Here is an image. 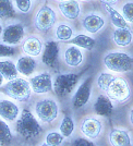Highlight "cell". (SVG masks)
<instances>
[{
  "mask_svg": "<svg viewBox=\"0 0 133 146\" xmlns=\"http://www.w3.org/2000/svg\"><path fill=\"white\" fill-rule=\"evenodd\" d=\"M97 85L111 102L123 103L130 98L131 92L127 81L112 74L102 73L97 79Z\"/></svg>",
  "mask_w": 133,
  "mask_h": 146,
  "instance_id": "1",
  "label": "cell"
},
{
  "mask_svg": "<svg viewBox=\"0 0 133 146\" xmlns=\"http://www.w3.org/2000/svg\"><path fill=\"white\" fill-rule=\"evenodd\" d=\"M17 132L24 139H33L43 132V128L30 110L24 109L17 122Z\"/></svg>",
  "mask_w": 133,
  "mask_h": 146,
  "instance_id": "2",
  "label": "cell"
},
{
  "mask_svg": "<svg viewBox=\"0 0 133 146\" xmlns=\"http://www.w3.org/2000/svg\"><path fill=\"white\" fill-rule=\"evenodd\" d=\"M90 67L85 68L80 73H68V74H59L56 76L54 82V91L59 97H65L69 95L74 90L79 82L80 78L84 74Z\"/></svg>",
  "mask_w": 133,
  "mask_h": 146,
  "instance_id": "3",
  "label": "cell"
},
{
  "mask_svg": "<svg viewBox=\"0 0 133 146\" xmlns=\"http://www.w3.org/2000/svg\"><path fill=\"white\" fill-rule=\"evenodd\" d=\"M8 96L12 97L18 102H27L31 97L30 83L23 79H17L10 81L1 88Z\"/></svg>",
  "mask_w": 133,
  "mask_h": 146,
  "instance_id": "4",
  "label": "cell"
},
{
  "mask_svg": "<svg viewBox=\"0 0 133 146\" xmlns=\"http://www.w3.org/2000/svg\"><path fill=\"white\" fill-rule=\"evenodd\" d=\"M105 66L115 72H127L132 69L133 58L124 52H110L104 58Z\"/></svg>",
  "mask_w": 133,
  "mask_h": 146,
  "instance_id": "5",
  "label": "cell"
},
{
  "mask_svg": "<svg viewBox=\"0 0 133 146\" xmlns=\"http://www.w3.org/2000/svg\"><path fill=\"white\" fill-rule=\"evenodd\" d=\"M35 111H36L37 117L42 122L51 123L57 119L59 108L57 103L53 99H43L36 104Z\"/></svg>",
  "mask_w": 133,
  "mask_h": 146,
  "instance_id": "6",
  "label": "cell"
},
{
  "mask_svg": "<svg viewBox=\"0 0 133 146\" xmlns=\"http://www.w3.org/2000/svg\"><path fill=\"white\" fill-rule=\"evenodd\" d=\"M56 20H57L56 12L50 7L45 5L36 13L34 23H35V27L38 31H41V32H48L55 25Z\"/></svg>",
  "mask_w": 133,
  "mask_h": 146,
  "instance_id": "7",
  "label": "cell"
},
{
  "mask_svg": "<svg viewBox=\"0 0 133 146\" xmlns=\"http://www.w3.org/2000/svg\"><path fill=\"white\" fill-rule=\"evenodd\" d=\"M92 82H93L92 76H88L80 85L78 91L75 92V94L72 98V104L74 109H80L88 103L92 94Z\"/></svg>",
  "mask_w": 133,
  "mask_h": 146,
  "instance_id": "8",
  "label": "cell"
},
{
  "mask_svg": "<svg viewBox=\"0 0 133 146\" xmlns=\"http://www.w3.org/2000/svg\"><path fill=\"white\" fill-rule=\"evenodd\" d=\"M24 36V26L22 24H10L2 32V40L7 44H19Z\"/></svg>",
  "mask_w": 133,
  "mask_h": 146,
  "instance_id": "9",
  "label": "cell"
},
{
  "mask_svg": "<svg viewBox=\"0 0 133 146\" xmlns=\"http://www.w3.org/2000/svg\"><path fill=\"white\" fill-rule=\"evenodd\" d=\"M32 90L36 94H45L53 90L51 76L49 73H42L32 78L30 81Z\"/></svg>",
  "mask_w": 133,
  "mask_h": 146,
  "instance_id": "10",
  "label": "cell"
},
{
  "mask_svg": "<svg viewBox=\"0 0 133 146\" xmlns=\"http://www.w3.org/2000/svg\"><path fill=\"white\" fill-rule=\"evenodd\" d=\"M81 132L88 139H97L103 130L102 122L95 118H86L81 123Z\"/></svg>",
  "mask_w": 133,
  "mask_h": 146,
  "instance_id": "11",
  "label": "cell"
},
{
  "mask_svg": "<svg viewBox=\"0 0 133 146\" xmlns=\"http://www.w3.org/2000/svg\"><path fill=\"white\" fill-rule=\"evenodd\" d=\"M59 57V45L54 40H49L45 44V49L43 52V62L48 66V67L54 68L58 61Z\"/></svg>",
  "mask_w": 133,
  "mask_h": 146,
  "instance_id": "12",
  "label": "cell"
},
{
  "mask_svg": "<svg viewBox=\"0 0 133 146\" xmlns=\"http://www.w3.org/2000/svg\"><path fill=\"white\" fill-rule=\"evenodd\" d=\"M94 111L100 117H110L114 112L112 102L106 95H99L94 103Z\"/></svg>",
  "mask_w": 133,
  "mask_h": 146,
  "instance_id": "13",
  "label": "cell"
},
{
  "mask_svg": "<svg viewBox=\"0 0 133 146\" xmlns=\"http://www.w3.org/2000/svg\"><path fill=\"white\" fill-rule=\"evenodd\" d=\"M109 143L111 146H132L129 132L120 129L111 130L109 133Z\"/></svg>",
  "mask_w": 133,
  "mask_h": 146,
  "instance_id": "14",
  "label": "cell"
},
{
  "mask_svg": "<svg viewBox=\"0 0 133 146\" xmlns=\"http://www.w3.org/2000/svg\"><path fill=\"white\" fill-rule=\"evenodd\" d=\"M115 3L116 2H106V1L102 2V5L106 8L109 17H110L111 23L115 25L116 27H118V29H129V25H128L127 21L123 19V17L121 15L120 13L111 7L112 5H115Z\"/></svg>",
  "mask_w": 133,
  "mask_h": 146,
  "instance_id": "15",
  "label": "cell"
},
{
  "mask_svg": "<svg viewBox=\"0 0 133 146\" xmlns=\"http://www.w3.org/2000/svg\"><path fill=\"white\" fill-rule=\"evenodd\" d=\"M105 25V20L97 14H90L83 20V26L87 32L92 34L100 31Z\"/></svg>",
  "mask_w": 133,
  "mask_h": 146,
  "instance_id": "16",
  "label": "cell"
},
{
  "mask_svg": "<svg viewBox=\"0 0 133 146\" xmlns=\"http://www.w3.org/2000/svg\"><path fill=\"white\" fill-rule=\"evenodd\" d=\"M19 115V108L15 104L10 100H2L0 102V116L5 120L13 121L17 119Z\"/></svg>",
  "mask_w": 133,
  "mask_h": 146,
  "instance_id": "17",
  "label": "cell"
},
{
  "mask_svg": "<svg viewBox=\"0 0 133 146\" xmlns=\"http://www.w3.org/2000/svg\"><path fill=\"white\" fill-rule=\"evenodd\" d=\"M58 7L60 9L61 13L69 20H74L79 17L80 6L76 1H63L59 2Z\"/></svg>",
  "mask_w": 133,
  "mask_h": 146,
  "instance_id": "18",
  "label": "cell"
},
{
  "mask_svg": "<svg viewBox=\"0 0 133 146\" xmlns=\"http://www.w3.org/2000/svg\"><path fill=\"white\" fill-rule=\"evenodd\" d=\"M83 60V55L78 47L71 46L65 52V61L70 67H79Z\"/></svg>",
  "mask_w": 133,
  "mask_h": 146,
  "instance_id": "19",
  "label": "cell"
},
{
  "mask_svg": "<svg viewBox=\"0 0 133 146\" xmlns=\"http://www.w3.org/2000/svg\"><path fill=\"white\" fill-rule=\"evenodd\" d=\"M114 42L120 47H126L132 42V33L129 29H117L114 32Z\"/></svg>",
  "mask_w": 133,
  "mask_h": 146,
  "instance_id": "20",
  "label": "cell"
},
{
  "mask_svg": "<svg viewBox=\"0 0 133 146\" xmlns=\"http://www.w3.org/2000/svg\"><path fill=\"white\" fill-rule=\"evenodd\" d=\"M36 68V61L34 60L32 57H22L20 58L17 64V70L20 73L24 74V75H31L34 72Z\"/></svg>",
  "mask_w": 133,
  "mask_h": 146,
  "instance_id": "21",
  "label": "cell"
},
{
  "mask_svg": "<svg viewBox=\"0 0 133 146\" xmlns=\"http://www.w3.org/2000/svg\"><path fill=\"white\" fill-rule=\"evenodd\" d=\"M43 48V43L37 37H30L23 44V50L30 56H38Z\"/></svg>",
  "mask_w": 133,
  "mask_h": 146,
  "instance_id": "22",
  "label": "cell"
},
{
  "mask_svg": "<svg viewBox=\"0 0 133 146\" xmlns=\"http://www.w3.org/2000/svg\"><path fill=\"white\" fill-rule=\"evenodd\" d=\"M0 74L6 80L12 81V80L17 79L18 70L12 61H0Z\"/></svg>",
  "mask_w": 133,
  "mask_h": 146,
  "instance_id": "23",
  "label": "cell"
},
{
  "mask_svg": "<svg viewBox=\"0 0 133 146\" xmlns=\"http://www.w3.org/2000/svg\"><path fill=\"white\" fill-rule=\"evenodd\" d=\"M69 43L72 44V45H76L79 47H82L87 50H92V49L95 47V39H93L92 37L84 35V34H80L78 36H75L73 39L69 40Z\"/></svg>",
  "mask_w": 133,
  "mask_h": 146,
  "instance_id": "24",
  "label": "cell"
},
{
  "mask_svg": "<svg viewBox=\"0 0 133 146\" xmlns=\"http://www.w3.org/2000/svg\"><path fill=\"white\" fill-rule=\"evenodd\" d=\"M59 130L63 137H70L74 131V122L70 116H65L60 123Z\"/></svg>",
  "mask_w": 133,
  "mask_h": 146,
  "instance_id": "25",
  "label": "cell"
},
{
  "mask_svg": "<svg viewBox=\"0 0 133 146\" xmlns=\"http://www.w3.org/2000/svg\"><path fill=\"white\" fill-rule=\"evenodd\" d=\"M12 141V133L5 121L0 120V144L7 145Z\"/></svg>",
  "mask_w": 133,
  "mask_h": 146,
  "instance_id": "26",
  "label": "cell"
},
{
  "mask_svg": "<svg viewBox=\"0 0 133 146\" xmlns=\"http://www.w3.org/2000/svg\"><path fill=\"white\" fill-rule=\"evenodd\" d=\"M15 15V11L11 1H0V18L10 19Z\"/></svg>",
  "mask_w": 133,
  "mask_h": 146,
  "instance_id": "27",
  "label": "cell"
},
{
  "mask_svg": "<svg viewBox=\"0 0 133 146\" xmlns=\"http://www.w3.org/2000/svg\"><path fill=\"white\" fill-rule=\"evenodd\" d=\"M72 35H73V31L69 25L61 24L57 27L56 36H57V38H58L59 40L68 42V40H70V38L72 37Z\"/></svg>",
  "mask_w": 133,
  "mask_h": 146,
  "instance_id": "28",
  "label": "cell"
},
{
  "mask_svg": "<svg viewBox=\"0 0 133 146\" xmlns=\"http://www.w3.org/2000/svg\"><path fill=\"white\" fill-rule=\"evenodd\" d=\"M65 137L58 132H50L46 136V144L49 146H60L63 143Z\"/></svg>",
  "mask_w": 133,
  "mask_h": 146,
  "instance_id": "29",
  "label": "cell"
},
{
  "mask_svg": "<svg viewBox=\"0 0 133 146\" xmlns=\"http://www.w3.org/2000/svg\"><path fill=\"white\" fill-rule=\"evenodd\" d=\"M122 17L127 22L133 23V2H127L122 7Z\"/></svg>",
  "mask_w": 133,
  "mask_h": 146,
  "instance_id": "30",
  "label": "cell"
},
{
  "mask_svg": "<svg viewBox=\"0 0 133 146\" xmlns=\"http://www.w3.org/2000/svg\"><path fill=\"white\" fill-rule=\"evenodd\" d=\"M17 52V49L14 47L6 46V45H1L0 44V57H10L14 56Z\"/></svg>",
  "mask_w": 133,
  "mask_h": 146,
  "instance_id": "31",
  "label": "cell"
},
{
  "mask_svg": "<svg viewBox=\"0 0 133 146\" xmlns=\"http://www.w3.org/2000/svg\"><path fill=\"white\" fill-rule=\"evenodd\" d=\"M71 146H96L92 141H88L87 139L78 137L71 143Z\"/></svg>",
  "mask_w": 133,
  "mask_h": 146,
  "instance_id": "32",
  "label": "cell"
},
{
  "mask_svg": "<svg viewBox=\"0 0 133 146\" xmlns=\"http://www.w3.org/2000/svg\"><path fill=\"white\" fill-rule=\"evenodd\" d=\"M15 5H17L19 10L23 13L29 12V11H30L31 6H32L31 1H27V0H25V1H17V2H15Z\"/></svg>",
  "mask_w": 133,
  "mask_h": 146,
  "instance_id": "33",
  "label": "cell"
},
{
  "mask_svg": "<svg viewBox=\"0 0 133 146\" xmlns=\"http://www.w3.org/2000/svg\"><path fill=\"white\" fill-rule=\"evenodd\" d=\"M130 122H131V124L133 125V109L130 112Z\"/></svg>",
  "mask_w": 133,
  "mask_h": 146,
  "instance_id": "34",
  "label": "cell"
},
{
  "mask_svg": "<svg viewBox=\"0 0 133 146\" xmlns=\"http://www.w3.org/2000/svg\"><path fill=\"white\" fill-rule=\"evenodd\" d=\"M2 80H3V78H2V75L0 74V86H1V84H2Z\"/></svg>",
  "mask_w": 133,
  "mask_h": 146,
  "instance_id": "35",
  "label": "cell"
},
{
  "mask_svg": "<svg viewBox=\"0 0 133 146\" xmlns=\"http://www.w3.org/2000/svg\"><path fill=\"white\" fill-rule=\"evenodd\" d=\"M41 146H49V145H48V144H46V143H45V144H42Z\"/></svg>",
  "mask_w": 133,
  "mask_h": 146,
  "instance_id": "36",
  "label": "cell"
},
{
  "mask_svg": "<svg viewBox=\"0 0 133 146\" xmlns=\"http://www.w3.org/2000/svg\"><path fill=\"white\" fill-rule=\"evenodd\" d=\"M1 32H2V27H1V25H0V34H1Z\"/></svg>",
  "mask_w": 133,
  "mask_h": 146,
  "instance_id": "37",
  "label": "cell"
}]
</instances>
